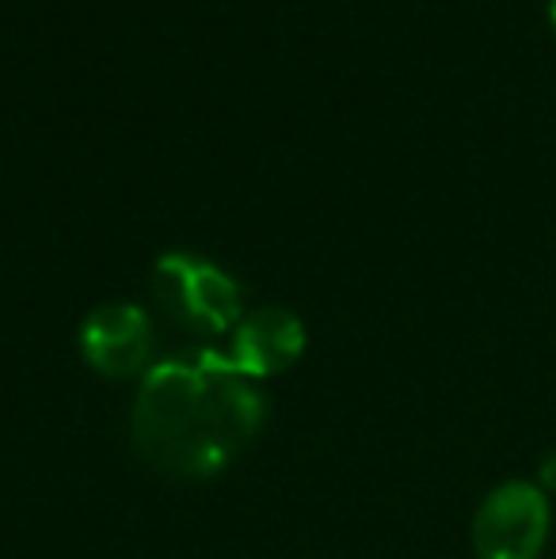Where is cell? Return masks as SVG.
Masks as SVG:
<instances>
[{
	"label": "cell",
	"instance_id": "cell-1",
	"mask_svg": "<svg viewBox=\"0 0 556 559\" xmlns=\"http://www.w3.org/2000/svg\"><path fill=\"white\" fill-rule=\"evenodd\" d=\"M268 400L225 354L194 350L156 361L138 384L134 445L153 468L206 479L260 435Z\"/></svg>",
	"mask_w": 556,
	"mask_h": 559
},
{
	"label": "cell",
	"instance_id": "cell-2",
	"mask_svg": "<svg viewBox=\"0 0 556 559\" xmlns=\"http://www.w3.org/2000/svg\"><path fill=\"white\" fill-rule=\"evenodd\" d=\"M156 305L191 335L214 338L240 324V286L217 263L191 251H168L153 266Z\"/></svg>",
	"mask_w": 556,
	"mask_h": 559
},
{
	"label": "cell",
	"instance_id": "cell-3",
	"mask_svg": "<svg viewBox=\"0 0 556 559\" xmlns=\"http://www.w3.org/2000/svg\"><path fill=\"white\" fill-rule=\"evenodd\" d=\"M549 495L527 479L499 484L473 514L476 559H537L549 540Z\"/></svg>",
	"mask_w": 556,
	"mask_h": 559
},
{
	"label": "cell",
	"instance_id": "cell-4",
	"mask_svg": "<svg viewBox=\"0 0 556 559\" xmlns=\"http://www.w3.org/2000/svg\"><path fill=\"white\" fill-rule=\"evenodd\" d=\"M153 350V324L141 305H99L81 328V354L104 377H134Z\"/></svg>",
	"mask_w": 556,
	"mask_h": 559
},
{
	"label": "cell",
	"instance_id": "cell-5",
	"mask_svg": "<svg viewBox=\"0 0 556 559\" xmlns=\"http://www.w3.org/2000/svg\"><path fill=\"white\" fill-rule=\"evenodd\" d=\"M305 354V324L289 309H256L240 317L233 328L229 354L225 358L248 377V381H263V377H279L294 366Z\"/></svg>",
	"mask_w": 556,
	"mask_h": 559
},
{
	"label": "cell",
	"instance_id": "cell-6",
	"mask_svg": "<svg viewBox=\"0 0 556 559\" xmlns=\"http://www.w3.org/2000/svg\"><path fill=\"white\" fill-rule=\"evenodd\" d=\"M537 487L556 495V445L542 456V464H537Z\"/></svg>",
	"mask_w": 556,
	"mask_h": 559
},
{
	"label": "cell",
	"instance_id": "cell-7",
	"mask_svg": "<svg viewBox=\"0 0 556 559\" xmlns=\"http://www.w3.org/2000/svg\"><path fill=\"white\" fill-rule=\"evenodd\" d=\"M549 12H553V27H556V0H553V8H549Z\"/></svg>",
	"mask_w": 556,
	"mask_h": 559
}]
</instances>
